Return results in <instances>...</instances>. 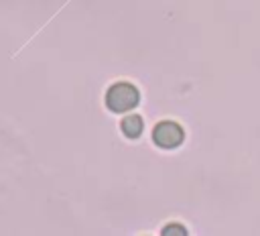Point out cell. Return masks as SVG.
<instances>
[{
  "instance_id": "obj_1",
  "label": "cell",
  "mask_w": 260,
  "mask_h": 236,
  "mask_svg": "<svg viewBox=\"0 0 260 236\" xmlns=\"http://www.w3.org/2000/svg\"><path fill=\"white\" fill-rule=\"evenodd\" d=\"M138 100H140V92L130 81H118L110 85L106 92V106L114 114L130 112L138 104Z\"/></svg>"
},
{
  "instance_id": "obj_2",
  "label": "cell",
  "mask_w": 260,
  "mask_h": 236,
  "mask_svg": "<svg viewBox=\"0 0 260 236\" xmlns=\"http://www.w3.org/2000/svg\"><path fill=\"white\" fill-rule=\"evenodd\" d=\"M185 138L183 128L173 120H162L152 130V140L160 149H177Z\"/></svg>"
},
{
  "instance_id": "obj_3",
  "label": "cell",
  "mask_w": 260,
  "mask_h": 236,
  "mask_svg": "<svg viewBox=\"0 0 260 236\" xmlns=\"http://www.w3.org/2000/svg\"><path fill=\"white\" fill-rule=\"evenodd\" d=\"M120 128H122V132H124V136H128V138H138V136L142 134V130H144V122H142V118H140L138 114H130V116H126V118L122 120Z\"/></svg>"
},
{
  "instance_id": "obj_4",
  "label": "cell",
  "mask_w": 260,
  "mask_h": 236,
  "mask_svg": "<svg viewBox=\"0 0 260 236\" xmlns=\"http://www.w3.org/2000/svg\"><path fill=\"white\" fill-rule=\"evenodd\" d=\"M185 236L187 234V230L181 226V224H169V226H165L162 228V236Z\"/></svg>"
}]
</instances>
